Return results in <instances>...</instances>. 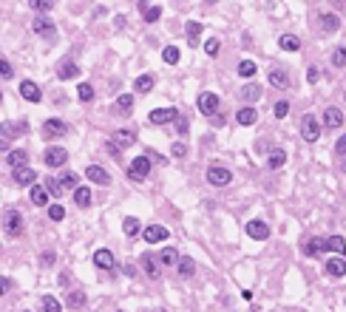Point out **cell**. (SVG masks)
<instances>
[{"label": "cell", "instance_id": "obj_32", "mask_svg": "<svg viewBox=\"0 0 346 312\" xmlns=\"http://www.w3.org/2000/svg\"><path fill=\"white\" fill-rule=\"evenodd\" d=\"M34 179H37V173L31 168H17L14 171V182L17 184H34Z\"/></svg>", "mask_w": 346, "mask_h": 312}, {"label": "cell", "instance_id": "obj_46", "mask_svg": "<svg viewBox=\"0 0 346 312\" xmlns=\"http://www.w3.org/2000/svg\"><path fill=\"white\" fill-rule=\"evenodd\" d=\"M273 114L278 116V119H284V116L290 114V102H287V99H278V102L273 105Z\"/></svg>", "mask_w": 346, "mask_h": 312}, {"label": "cell", "instance_id": "obj_24", "mask_svg": "<svg viewBox=\"0 0 346 312\" xmlns=\"http://www.w3.org/2000/svg\"><path fill=\"white\" fill-rule=\"evenodd\" d=\"M77 74H79V68H77V63H71V60H63L60 68H57V77H60V80H74Z\"/></svg>", "mask_w": 346, "mask_h": 312}, {"label": "cell", "instance_id": "obj_34", "mask_svg": "<svg viewBox=\"0 0 346 312\" xmlns=\"http://www.w3.org/2000/svg\"><path fill=\"white\" fill-rule=\"evenodd\" d=\"M258 97H261V86L250 82V86H244V88H241V99H247V102H255Z\"/></svg>", "mask_w": 346, "mask_h": 312}, {"label": "cell", "instance_id": "obj_44", "mask_svg": "<svg viewBox=\"0 0 346 312\" xmlns=\"http://www.w3.org/2000/svg\"><path fill=\"white\" fill-rule=\"evenodd\" d=\"M49 219L51 221H63L66 219V207H63V204H49Z\"/></svg>", "mask_w": 346, "mask_h": 312}, {"label": "cell", "instance_id": "obj_37", "mask_svg": "<svg viewBox=\"0 0 346 312\" xmlns=\"http://www.w3.org/2000/svg\"><path fill=\"white\" fill-rule=\"evenodd\" d=\"M134 86H136V91H139V94H148L153 88V77H151V74H142V77H136Z\"/></svg>", "mask_w": 346, "mask_h": 312}, {"label": "cell", "instance_id": "obj_10", "mask_svg": "<svg viewBox=\"0 0 346 312\" xmlns=\"http://www.w3.org/2000/svg\"><path fill=\"white\" fill-rule=\"evenodd\" d=\"M267 80H270V86H273V88H281V91H287V88L292 86L290 71H287V68H270Z\"/></svg>", "mask_w": 346, "mask_h": 312}, {"label": "cell", "instance_id": "obj_12", "mask_svg": "<svg viewBox=\"0 0 346 312\" xmlns=\"http://www.w3.org/2000/svg\"><path fill=\"white\" fill-rule=\"evenodd\" d=\"M343 122H346V116H343L340 108H327L323 111V125H327V128L338 131V128H343Z\"/></svg>", "mask_w": 346, "mask_h": 312}, {"label": "cell", "instance_id": "obj_8", "mask_svg": "<svg viewBox=\"0 0 346 312\" xmlns=\"http://www.w3.org/2000/svg\"><path fill=\"white\" fill-rule=\"evenodd\" d=\"M196 105H199V111L205 116H213L216 111H219V97H216V94H210V91H201L199 99H196Z\"/></svg>", "mask_w": 346, "mask_h": 312}, {"label": "cell", "instance_id": "obj_42", "mask_svg": "<svg viewBox=\"0 0 346 312\" xmlns=\"http://www.w3.org/2000/svg\"><path fill=\"white\" fill-rule=\"evenodd\" d=\"M77 94H79V99H83V102H91V99H94V88H91V82H79Z\"/></svg>", "mask_w": 346, "mask_h": 312}, {"label": "cell", "instance_id": "obj_36", "mask_svg": "<svg viewBox=\"0 0 346 312\" xmlns=\"http://www.w3.org/2000/svg\"><path fill=\"white\" fill-rule=\"evenodd\" d=\"M179 57H182V54H179V49H176V46H165V49H162V60L168 63V66H176V63H179Z\"/></svg>", "mask_w": 346, "mask_h": 312}, {"label": "cell", "instance_id": "obj_51", "mask_svg": "<svg viewBox=\"0 0 346 312\" xmlns=\"http://www.w3.org/2000/svg\"><path fill=\"white\" fill-rule=\"evenodd\" d=\"M335 153H338V156H346V134L335 142Z\"/></svg>", "mask_w": 346, "mask_h": 312}, {"label": "cell", "instance_id": "obj_55", "mask_svg": "<svg viewBox=\"0 0 346 312\" xmlns=\"http://www.w3.org/2000/svg\"><path fill=\"white\" fill-rule=\"evenodd\" d=\"M46 188H49L51 193H60V188H63V184H60V182H54V179H46Z\"/></svg>", "mask_w": 346, "mask_h": 312}, {"label": "cell", "instance_id": "obj_14", "mask_svg": "<svg viewBox=\"0 0 346 312\" xmlns=\"http://www.w3.org/2000/svg\"><path fill=\"white\" fill-rule=\"evenodd\" d=\"M31 204H37V207H46L51 199V190L49 188H43V184H31V193H29Z\"/></svg>", "mask_w": 346, "mask_h": 312}, {"label": "cell", "instance_id": "obj_21", "mask_svg": "<svg viewBox=\"0 0 346 312\" xmlns=\"http://www.w3.org/2000/svg\"><path fill=\"white\" fill-rule=\"evenodd\" d=\"M66 304L71 306V309H83V306L88 304V295H85L83 289H68V295H66Z\"/></svg>", "mask_w": 346, "mask_h": 312}, {"label": "cell", "instance_id": "obj_54", "mask_svg": "<svg viewBox=\"0 0 346 312\" xmlns=\"http://www.w3.org/2000/svg\"><path fill=\"white\" fill-rule=\"evenodd\" d=\"M170 153H173V156H179V159H182L185 153H188V148H185V145H173V148H170Z\"/></svg>", "mask_w": 346, "mask_h": 312}, {"label": "cell", "instance_id": "obj_4", "mask_svg": "<svg viewBox=\"0 0 346 312\" xmlns=\"http://www.w3.org/2000/svg\"><path fill=\"white\" fill-rule=\"evenodd\" d=\"M207 182H210L213 188H227V184L233 182V173L221 165H213V168H207Z\"/></svg>", "mask_w": 346, "mask_h": 312}, {"label": "cell", "instance_id": "obj_49", "mask_svg": "<svg viewBox=\"0 0 346 312\" xmlns=\"http://www.w3.org/2000/svg\"><path fill=\"white\" fill-rule=\"evenodd\" d=\"M219 49H221V43H219V40H207V43H205V51H207L210 57H216V54H219Z\"/></svg>", "mask_w": 346, "mask_h": 312}, {"label": "cell", "instance_id": "obj_11", "mask_svg": "<svg viewBox=\"0 0 346 312\" xmlns=\"http://www.w3.org/2000/svg\"><path fill=\"white\" fill-rule=\"evenodd\" d=\"M148 119H151L153 125H168V122H176L179 119V111L176 108H153Z\"/></svg>", "mask_w": 346, "mask_h": 312}, {"label": "cell", "instance_id": "obj_26", "mask_svg": "<svg viewBox=\"0 0 346 312\" xmlns=\"http://www.w3.org/2000/svg\"><path fill=\"white\" fill-rule=\"evenodd\" d=\"M323 250H327V239H318V236L307 239V247H304V253H307V256H321Z\"/></svg>", "mask_w": 346, "mask_h": 312}, {"label": "cell", "instance_id": "obj_23", "mask_svg": "<svg viewBox=\"0 0 346 312\" xmlns=\"http://www.w3.org/2000/svg\"><path fill=\"white\" fill-rule=\"evenodd\" d=\"M6 162H9V168H14V171H17V168H26L29 165V153L26 151H9Z\"/></svg>", "mask_w": 346, "mask_h": 312}, {"label": "cell", "instance_id": "obj_45", "mask_svg": "<svg viewBox=\"0 0 346 312\" xmlns=\"http://www.w3.org/2000/svg\"><path fill=\"white\" fill-rule=\"evenodd\" d=\"M332 66L335 68H346V49H335L332 51Z\"/></svg>", "mask_w": 346, "mask_h": 312}, {"label": "cell", "instance_id": "obj_18", "mask_svg": "<svg viewBox=\"0 0 346 312\" xmlns=\"http://www.w3.org/2000/svg\"><path fill=\"white\" fill-rule=\"evenodd\" d=\"M327 276H332V278H343V276H346V261H343V256L329 258V261H327Z\"/></svg>", "mask_w": 346, "mask_h": 312}, {"label": "cell", "instance_id": "obj_16", "mask_svg": "<svg viewBox=\"0 0 346 312\" xmlns=\"http://www.w3.org/2000/svg\"><path fill=\"white\" fill-rule=\"evenodd\" d=\"M170 233H168V227H162V224H151V227H145V241L148 244H159V241H165Z\"/></svg>", "mask_w": 346, "mask_h": 312}, {"label": "cell", "instance_id": "obj_27", "mask_svg": "<svg viewBox=\"0 0 346 312\" xmlns=\"http://www.w3.org/2000/svg\"><path fill=\"white\" fill-rule=\"evenodd\" d=\"M179 261H182V258H179V253L173 250V247H165V250L159 253V264H165V267H179Z\"/></svg>", "mask_w": 346, "mask_h": 312}, {"label": "cell", "instance_id": "obj_22", "mask_svg": "<svg viewBox=\"0 0 346 312\" xmlns=\"http://www.w3.org/2000/svg\"><path fill=\"white\" fill-rule=\"evenodd\" d=\"M94 267H99V269H111V267H114V256H111V250L99 247V250L94 253Z\"/></svg>", "mask_w": 346, "mask_h": 312}, {"label": "cell", "instance_id": "obj_25", "mask_svg": "<svg viewBox=\"0 0 346 312\" xmlns=\"http://www.w3.org/2000/svg\"><path fill=\"white\" fill-rule=\"evenodd\" d=\"M284 162H287V151H284V148H275V151L267 156V168H270V171L284 168Z\"/></svg>", "mask_w": 346, "mask_h": 312}, {"label": "cell", "instance_id": "obj_50", "mask_svg": "<svg viewBox=\"0 0 346 312\" xmlns=\"http://www.w3.org/2000/svg\"><path fill=\"white\" fill-rule=\"evenodd\" d=\"M0 74H3V80H12V66H9V60H3V63H0Z\"/></svg>", "mask_w": 346, "mask_h": 312}, {"label": "cell", "instance_id": "obj_38", "mask_svg": "<svg viewBox=\"0 0 346 312\" xmlns=\"http://www.w3.org/2000/svg\"><path fill=\"white\" fill-rule=\"evenodd\" d=\"M255 71H258V66H255L253 60H241V63H238V77H255Z\"/></svg>", "mask_w": 346, "mask_h": 312}, {"label": "cell", "instance_id": "obj_58", "mask_svg": "<svg viewBox=\"0 0 346 312\" xmlns=\"http://www.w3.org/2000/svg\"><path fill=\"white\" fill-rule=\"evenodd\" d=\"M205 3H219V0H205Z\"/></svg>", "mask_w": 346, "mask_h": 312}, {"label": "cell", "instance_id": "obj_56", "mask_svg": "<svg viewBox=\"0 0 346 312\" xmlns=\"http://www.w3.org/2000/svg\"><path fill=\"white\" fill-rule=\"evenodd\" d=\"M46 264H54V253H46V256H43V267H46Z\"/></svg>", "mask_w": 346, "mask_h": 312}, {"label": "cell", "instance_id": "obj_47", "mask_svg": "<svg viewBox=\"0 0 346 312\" xmlns=\"http://www.w3.org/2000/svg\"><path fill=\"white\" fill-rule=\"evenodd\" d=\"M159 17H162V9L159 6H148L145 9V23H156Z\"/></svg>", "mask_w": 346, "mask_h": 312}, {"label": "cell", "instance_id": "obj_5", "mask_svg": "<svg viewBox=\"0 0 346 312\" xmlns=\"http://www.w3.org/2000/svg\"><path fill=\"white\" fill-rule=\"evenodd\" d=\"M148 173H151V159H148V156H136V159L131 162V168H128V176L134 179V182L148 179Z\"/></svg>", "mask_w": 346, "mask_h": 312}, {"label": "cell", "instance_id": "obj_28", "mask_svg": "<svg viewBox=\"0 0 346 312\" xmlns=\"http://www.w3.org/2000/svg\"><path fill=\"white\" fill-rule=\"evenodd\" d=\"M185 31H188V43L199 46V34H201V23H199V20H188V23H185Z\"/></svg>", "mask_w": 346, "mask_h": 312}, {"label": "cell", "instance_id": "obj_2", "mask_svg": "<svg viewBox=\"0 0 346 312\" xmlns=\"http://www.w3.org/2000/svg\"><path fill=\"white\" fill-rule=\"evenodd\" d=\"M3 230H6L9 239H17L20 233H23V216L17 210H6L3 213Z\"/></svg>", "mask_w": 346, "mask_h": 312}, {"label": "cell", "instance_id": "obj_20", "mask_svg": "<svg viewBox=\"0 0 346 312\" xmlns=\"http://www.w3.org/2000/svg\"><path fill=\"white\" fill-rule=\"evenodd\" d=\"M142 267H145V276L151 278V281L159 278V261H156L153 253H145V256H142Z\"/></svg>", "mask_w": 346, "mask_h": 312}, {"label": "cell", "instance_id": "obj_41", "mask_svg": "<svg viewBox=\"0 0 346 312\" xmlns=\"http://www.w3.org/2000/svg\"><path fill=\"white\" fill-rule=\"evenodd\" d=\"M134 139H136V134H131V131H125V128L114 131V142H116V145H131Z\"/></svg>", "mask_w": 346, "mask_h": 312}, {"label": "cell", "instance_id": "obj_17", "mask_svg": "<svg viewBox=\"0 0 346 312\" xmlns=\"http://www.w3.org/2000/svg\"><path fill=\"white\" fill-rule=\"evenodd\" d=\"M318 29H321L323 34H332V31L340 29V17L338 14H321V17H318Z\"/></svg>", "mask_w": 346, "mask_h": 312}, {"label": "cell", "instance_id": "obj_1", "mask_svg": "<svg viewBox=\"0 0 346 312\" xmlns=\"http://www.w3.org/2000/svg\"><path fill=\"white\" fill-rule=\"evenodd\" d=\"M31 31L40 34V37H46V40H51V43L57 40V26H54V20L46 17V14H40V17L31 20Z\"/></svg>", "mask_w": 346, "mask_h": 312}, {"label": "cell", "instance_id": "obj_43", "mask_svg": "<svg viewBox=\"0 0 346 312\" xmlns=\"http://www.w3.org/2000/svg\"><path fill=\"white\" fill-rule=\"evenodd\" d=\"M29 6L34 9V12H40V14H46L51 6H54V0H29Z\"/></svg>", "mask_w": 346, "mask_h": 312}, {"label": "cell", "instance_id": "obj_9", "mask_svg": "<svg viewBox=\"0 0 346 312\" xmlns=\"http://www.w3.org/2000/svg\"><path fill=\"white\" fill-rule=\"evenodd\" d=\"M247 236L250 239H255V241H264V239H270V224L267 221H261V219H253V221H247Z\"/></svg>", "mask_w": 346, "mask_h": 312}, {"label": "cell", "instance_id": "obj_35", "mask_svg": "<svg viewBox=\"0 0 346 312\" xmlns=\"http://www.w3.org/2000/svg\"><path fill=\"white\" fill-rule=\"evenodd\" d=\"M131 108H134V97L131 94H119L116 97V111L119 114H131Z\"/></svg>", "mask_w": 346, "mask_h": 312}, {"label": "cell", "instance_id": "obj_57", "mask_svg": "<svg viewBox=\"0 0 346 312\" xmlns=\"http://www.w3.org/2000/svg\"><path fill=\"white\" fill-rule=\"evenodd\" d=\"M0 287H3V289H0V293H9V287H12V281H9V278H3V281H0Z\"/></svg>", "mask_w": 346, "mask_h": 312}, {"label": "cell", "instance_id": "obj_52", "mask_svg": "<svg viewBox=\"0 0 346 312\" xmlns=\"http://www.w3.org/2000/svg\"><path fill=\"white\" fill-rule=\"evenodd\" d=\"M307 80H310L312 86H315V82L321 80V71H318V68H310V71H307Z\"/></svg>", "mask_w": 346, "mask_h": 312}, {"label": "cell", "instance_id": "obj_39", "mask_svg": "<svg viewBox=\"0 0 346 312\" xmlns=\"http://www.w3.org/2000/svg\"><path fill=\"white\" fill-rule=\"evenodd\" d=\"M122 233H125V236H136V233H139V219L128 216V219L122 221Z\"/></svg>", "mask_w": 346, "mask_h": 312}, {"label": "cell", "instance_id": "obj_30", "mask_svg": "<svg viewBox=\"0 0 346 312\" xmlns=\"http://www.w3.org/2000/svg\"><path fill=\"white\" fill-rule=\"evenodd\" d=\"M91 188H77L74 190V202H77V207H91Z\"/></svg>", "mask_w": 346, "mask_h": 312}, {"label": "cell", "instance_id": "obj_33", "mask_svg": "<svg viewBox=\"0 0 346 312\" xmlns=\"http://www.w3.org/2000/svg\"><path fill=\"white\" fill-rule=\"evenodd\" d=\"M193 273H196V261H193L190 256H185L182 261H179V276H182V278H190Z\"/></svg>", "mask_w": 346, "mask_h": 312}, {"label": "cell", "instance_id": "obj_7", "mask_svg": "<svg viewBox=\"0 0 346 312\" xmlns=\"http://www.w3.org/2000/svg\"><path fill=\"white\" fill-rule=\"evenodd\" d=\"M68 134V125L63 122V119H46V122H43V136H46V139H57V136H66Z\"/></svg>", "mask_w": 346, "mask_h": 312}, {"label": "cell", "instance_id": "obj_15", "mask_svg": "<svg viewBox=\"0 0 346 312\" xmlns=\"http://www.w3.org/2000/svg\"><path fill=\"white\" fill-rule=\"evenodd\" d=\"M85 176L91 179L94 184H111V176H108V171H105V168H99V165H88L85 168Z\"/></svg>", "mask_w": 346, "mask_h": 312}, {"label": "cell", "instance_id": "obj_48", "mask_svg": "<svg viewBox=\"0 0 346 312\" xmlns=\"http://www.w3.org/2000/svg\"><path fill=\"white\" fill-rule=\"evenodd\" d=\"M60 184H63V188H74V190H77V173H71V171L63 173V176H60Z\"/></svg>", "mask_w": 346, "mask_h": 312}, {"label": "cell", "instance_id": "obj_29", "mask_svg": "<svg viewBox=\"0 0 346 312\" xmlns=\"http://www.w3.org/2000/svg\"><path fill=\"white\" fill-rule=\"evenodd\" d=\"M278 46H281V51H301V40L295 34H281Z\"/></svg>", "mask_w": 346, "mask_h": 312}, {"label": "cell", "instance_id": "obj_19", "mask_svg": "<svg viewBox=\"0 0 346 312\" xmlns=\"http://www.w3.org/2000/svg\"><path fill=\"white\" fill-rule=\"evenodd\" d=\"M236 119H238V125H244V128H250V125H255V122H258V111H255L253 105H247V108H238Z\"/></svg>", "mask_w": 346, "mask_h": 312}, {"label": "cell", "instance_id": "obj_3", "mask_svg": "<svg viewBox=\"0 0 346 312\" xmlns=\"http://www.w3.org/2000/svg\"><path fill=\"white\" fill-rule=\"evenodd\" d=\"M301 136H304L307 142H318V136H321V122H318L315 114H307L304 119H301Z\"/></svg>", "mask_w": 346, "mask_h": 312}, {"label": "cell", "instance_id": "obj_6", "mask_svg": "<svg viewBox=\"0 0 346 312\" xmlns=\"http://www.w3.org/2000/svg\"><path fill=\"white\" fill-rule=\"evenodd\" d=\"M43 162H46L49 168H63L68 162V151H66V148H46Z\"/></svg>", "mask_w": 346, "mask_h": 312}, {"label": "cell", "instance_id": "obj_13", "mask_svg": "<svg viewBox=\"0 0 346 312\" xmlns=\"http://www.w3.org/2000/svg\"><path fill=\"white\" fill-rule=\"evenodd\" d=\"M20 97L29 99V102H40V99H43V91H40V86H37V82L23 80V82H20Z\"/></svg>", "mask_w": 346, "mask_h": 312}, {"label": "cell", "instance_id": "obj_40", "mask_svg": "<svg viewBox=\"0 0 346 312\" xmlns=\"http://www.w3.org/2000/svg\"><path fill=\"white\" fill-rule=\"evenodd\" d=\"M40 304H43V312H60V309H63V306H60V301H57L54 295H43V301H40Z\"/></svg>", "mask_w": 346, "mask_h": 312}, {"label": "cell", "instance_id": "obj_53", "mask_svg": "<svg viewBox=\"0 0 346 312\" xmlns=\"http://www.w3.org/2000/svg\"><path fill=\"white\" fill-rule=\"evenodd\" d=\"M176 131H179V134H188V119H185V116H179V119H176Z\"/></svg>", "mask_w": 346, "mask_h": 312}, {"label": "cell", "instance_id": "obj_31", "mask_svg": "<svg viewBox=\"0 0 346 312\" xmlns=\"http://www.w3.org/2000/svg\"><path fill=\"white\" fill-rule=\"evenodd\" d=\"M327 250H332L335 256H343V253H346V239H343V236H329V239H327Z\"/></svg>", "mask_w": 346, "mask_h": 312}]
</instances>
